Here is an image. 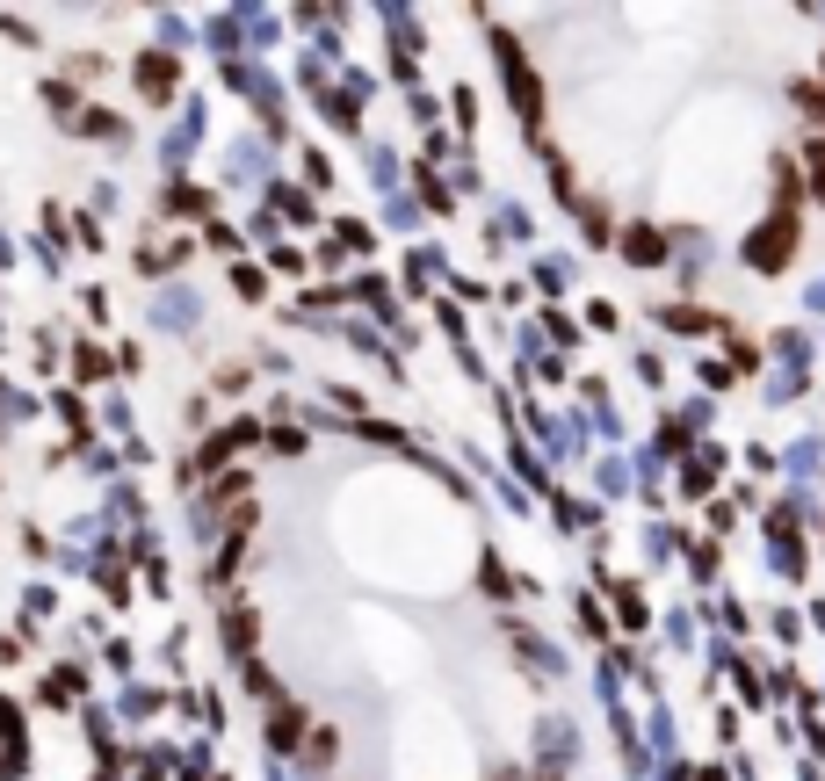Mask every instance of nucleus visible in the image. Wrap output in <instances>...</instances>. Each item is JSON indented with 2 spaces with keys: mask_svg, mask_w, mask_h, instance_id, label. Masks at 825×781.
<instances>
[{
  "mask_svg": "<svg viewBox=\"0 0 825 781\" xmlns=\"http://www.w3.org/2000/svg\"><path fill=\"white\" fill-rule=\"evenodd\" d=\"M789 254H797V217H789V210L768 217V232H753V239H746V261H753V268H782Z\"/></svg>",
  "mask_w": 825,
  "mask_h": 781,
  "instance_id": "1",
  "label": "nucleus"
},
{
  "mask_svg": "<svg viewBox=\"0 0 825 781\" xmlns=\"http://www.w3.org/2000/svg\"><path fill=\"white\" fill-rule=\"evenodd\" d=\"M138 87H145V102H160V95H174V58H160V51H145V58H138Z\"/></svg>",
  "mask_w": 825,
  "mask_h": 781,
  "instance_id": "2",
  "label": "nucleus"
},
{
  "mask_svg": "<svg viewBox=\"0 0 825 781\" xmlns=\"http://www.w3.org/2000/svg\"><path fill=\"white\" fill-rule=\"evenodd\" d=\"M623 246H630V261H659V254H666V246H659V239H652V232H630V239H623Z\"/></svg>",
  "mask_w": 825,
  "mask_h": 781,
  "instance_id": "3",
  "label": "nucleus"
},
{
  "mask_svg": "<svg viewBox=\"0 0 825 781\" xmlns=\"http://www.w3.org/2000/svg\"><path fill=\"white\" fill-rule=\"evenodd\" d=\"M811 181H818V196H825V138H818V152H811Z\"/></svg>",
  "mask_w": 825,
  "mask_h": 781,
  "instance_id": "4",
  "label": "nucleus"
}]
</instances>
